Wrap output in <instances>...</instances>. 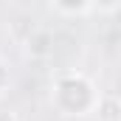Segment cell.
Wrapping results in <instances>:
<instances>
[{"label":"cell","instance_id":"obj_2","mask_svg":"<svg viewBox=\"0 0 121 121\" xmlns=\"http://www.w3.org/2000/svg\"><path fill=\"white\" fill-rule=\"evenodd\" d=\"M3 79H6V70H3V65H0V85H3Z\"/></svg>","mask_w":121,"mask_h":121},{"label":"cell","instance_id":"obj_1","mask_svg":"<svg viewBox=\"0 0 121 121\" xmlns=\"http://www.w3.org/2000/svg\"><path fill=\"white\" fill-rule=\"evenodd\" d=\"M99 116H101V121H121V101L118 99H101Z\"/></svg>","mask_w":121,"mask_h":121}]
</instances>
